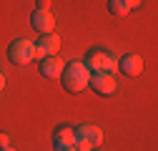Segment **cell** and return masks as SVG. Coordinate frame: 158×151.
Wrapping results in <instances>:
<instances>
[{
	"mask_svg": "<svg viewBox=\"0 0 158 151\" xmlns=\"http://www.w3.org/2000/svg\"><path fill=\"white\" fill-rule=\"evenodd\" d=\"M53 149L55 151H75V134L70 126H58L53 131Z\"/></svg>",
	"mask_w": 158,
	"mask_h": 151,
	"instance_id": "6",
	"label": "cell"
},
{
	"mask_svg": "<svg viewBox=\"0 0 158 151\" xmlns=\"http://www.w3.org/2000/svg\"><path fill=\"white\" fill-rule=\"evenodd\" d=\"M141 3H143V0H126V5H128L131 10H133V8H138V5H141Z\"/></svg>",
	"mask_w": 158,
	"mask_h": 151,
	"instance_id": "14",
	"label": "cell"
},
{
	"mask_svg": "<svg viewBox=\"0 0 158 151\" xmlns=\"http://www.w3.org/2000/svg\"><path fill=\"white\" fill-rule=\"evenodd\" d=\"M3 88H5V76L0 73V91H3Z\"/></svg>",
	"mask_w": 158,
	"mask_h": 151,
	"instance_id": "16",
	"label": "cell"
},
{
	"mask_svg": "<svg viewBox=\"0 0 158 151\" xmlns=\"http://www.w3.org/2000/svg\"><path fill=\"white\" fill-rule=\"evenodd\" d=\"M30 25H33L38 33H40V35H45V33H53L55 20H53V15H50L48 10H35L33 18H30Z\"/></svg>",
	"mask_w": 158,
	"mask_h": 151,
	"instance_id": "9",
	"label": "cell"
},
{
	"mask_svg": "<svg viewBox=\"0 0 158 151\" xmlns=\"http://www.w3.org/2000/svg\"><path fill=\"white\" fill-rule=\"evenodd\" d=\"M58 48H60V41H58V35H50V33H45V35H40V41L35 43V58H48V55H55L58 53Z\"/></svg>",
	"mask_w": 158,
	"mask_h": 151,
	"instance_id": "7",
	"label": "cell"
},
{
	"mask_svg": "<svg viewBox=\"0 0 158 151\" xmlns=\"http://www.w3.org/2000/svg\"><path fill=\"white\" fill-rule=\"evenodd\" d=\"M5 146H10V136L5 131H0V149H5Z\"/></svg>",
	"mask_w": 158,
	"mask_h": 151,
	"instance_id": "13",
	"label": "cell"
},
{
	"mask_svg": "<svg viewBox=\"0 0 158 151\" xmlns=\"http://www.w3.org/2000/svg\"><path fill=\"white\" fill-rule=\"evenodd\" d=\"M118 68H121L126 76H138V73H143L146 61H143V55H138V53H126L123 58L118 61Z\"/></svg>",
	"mask_w": 158,
	"mask_h": 151,
	"instance_id": "8",
	"label": "cell"
},
{
	"mask_svg": "<svg viewBox=\"0 0 158 151\" xmlns=\"http://www.w3.org/2000/svg\"><path fill=\"white\" fill-rule=\"evenodd\" d=\"M40 73L45 78H60L63 73V61L58 58V55H48V58L40 61Z\"/></svg>",
	"mask_w": 158,
	"mask_h": 151,
	"instance_id": "10",
	"label": "cell"
},
{
	"mask_svg": "<svg viewBox=\"0 0 158 151\" xmlns=\"http://www.w3.org/2000/svg\"><path fill=\"white\" fill-rule=\"evenodd\" d=\"M88 78H90V71L83 61H73L68 66H63V73H60V81H63V88L70 91V93H81L83 88H88Z\"/></svg>",
	"mask_w": 158,
	"mask_h": 151,
	"instance_id": "1",
	"label": "cell"
},
{
	"mask_svg": "<svg viewBox=\"0 0 158 151\" xmlns=\"http://www.w3.org/2000/svg\"><path fill=\"white\" fill-rule=\"evenodd\" d=\"M8 61L13 66H25L30 61H35V43L25 41V38H18L8 45Z\"/></svg>",
	"mask_w": 158,
	"mask_h": 151,
	"instance_id": "3",
	"label": "cell"
},
{
	"mask_svg": "<svg viewBox=\"0 0 158 151\" xmlns=\"http://www.w3.org/2000/svg\"><path fill=\"white\" fill-rule=\"evenodd\" d=\"M73 134H75V144H83V146H90V149H95L98 144H103V131L98 126H93V123L75 126Z\"/></svg>",
	"mask_w": 158,
	"mask_h": 151,
	"instance_id": "4",
	"label": "cell"
},
{
	"mask_svg": "<svg viewBox=\"0 0 158 151\" xmlns=\"http://www.w3.org/2000/svg\"><path fill=\"white\" fill-rule=\"evenodd\" d=\"M0 151H15V149H10V146H5V149H0Z\"/></svg>",
	"mask_w": 158,
	"mask_h": 151,
	"instance_id": "17",
	"label": "cell"
},
{
	"mask_svg": "<svg viewBox=\"0 0 158 151\" xmlns=\"http://www.w3.org/2000/svg\"><path fill=\"white\" fill-rule=\"evenodd\" d=\"M108 13L110 15H128L131 8L126 5V0H108Z\"/></svg>",
	"mask_w": 158,
	"mask_h": 151,
	"instance_id": "11",
	"label": "cell"
},
{
	"mask_svg": "<svg viewBox=\"0 0 158 151\" xmlns=\"http://www.w3.org/2000/svg\"><path fill=\"white\" fill-rule=\"evenodd\" d=\"M83 63L88 66L90 73H115L118 71V58L110 50H103V48H93Z\"/></svg>",
	"mask_w": 158,
	"mask_h": 151,
	"instance_id": "2",
	"label": "cell"
},
{
	"mask_svg": "<svg viewBox=\"0 0 158 151\" xmlns=\"http://www.w3.org/2000/svg\"><path fill=\"white\" fill-rule=\"evenodd\" d=\"M88 86L98 93V96H113L118 83L113 78V73H90V78H88Z\"/></svg>",
	"mask_w": 158,
	"mask_h": 151,
	"instance_id": "5",
	"label": "cell"
},
{
	"mask_svg": "<svg viewBox=\"0 0 158 151\" xmlns=\"http://www.w3.org/2000/svg\"><path fill=\"white\" fill-rule=\"evenodd\" d=\"M75 151H93L90 146H83V144H75Z\"/></svg>",
	"mask_w": 158,
	"mask_h": 151,
	"instance_id": "15",
	"label": "cell"
},
{
	"mask_svg": "<svg viewBox=\"0 0 158 151\" xmlns=\"http://www.w3.org/2000/svg\"><path fill=\"white\" fill-rule=\"evenodd\" d=\"M50 8V0H35V10H48Z\"/></svg>",
	"mask_w": 158,
	"mask_h": 151,
	"instance_id": "12",
	"label": "cell"
}]
</instances>
